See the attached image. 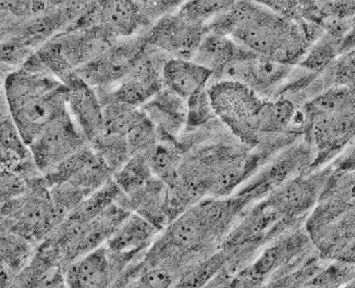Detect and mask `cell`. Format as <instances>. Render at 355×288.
Returning <instances> with one entry per match:
<instances>
[{
	"mask_svg": "<svg viewBox=\"0 0 355 288\" xmlns=\"http://www.w3.org/2000/svg\"><path fill=\"white\" fill-rule=\"evenodd\" d=\"M208 30L225 34L259 56L297 66L322 28L282 17L254 0H239L208 24Z\"/></svg>",
	"mask_w": 355,
	"mask_h": 288,
	"instance_id": "cell-1",
	"label": "cell"
},
{
	"mask_svg": "<svg viewBox=\"0 0 355 288\" xmlns=\"http://www.w3.org/2000/svg\"><path fill=\"white\" fill-rule=\"evenodd\" d=\"M208 94L216 116L234 136L251 150L257 147L267 98L231 80L211 82Z\"/></svg>",
	"mask_w": 355,
	"mask_h": 288,
	"instance_id": "cell-2",
	"label": "cell"
},
{
	"mask_svg": "<svg viewBox=\"0 0 355 288\" xmlns=\"http://www.w3.org/2000/svg\"><path fill=\"white\" fill-rule=\"evenodd\" d=\"M61 221L62 219L53 206L44 175L28 192L3 202L1 230L15 233L36 246L40 245Z\"/></svg>",
	"mask_w": 355,
	"mask_h": 288,
	"instance_id": "cell-3",
	"label": "cell"
},
{
	"mask_svg": "<svg viewBox=\"0 0 355 288\" xmlns=\"http://www.w3.org/2000/svg\"><path fill=\"white\" fill-rule=\"evenodd\" d=\"M295 66L276 59L259 56L250 51L232 61L211 82L221 80L240 82L264 98H275L279 95L284 84L287 83Z\"/></svg>",
	"mask_w": 355,
	"mask_h": 288,
	"instance_id": "cell-4",
	"label": "cell"
},
{
	"mask_svg": "<svg viewBox=\"0 0 355 288\" xmlns=\"http://www.w3.org/2000/svg\"><path fill=\"white\" fill-rule=\"evenodd\" d=\"M87 145V137L68 112L49 124L28 148L38 169L45 174Z\"/></svg>",
	"mask_w": 355,
	"mask_h": 288,
	"instance_id": "cell-5",
	"label": "cell"
},
{
	"mask_svg": "<svg viewBox=\"0 0 355 288\" xmlns=\"http://www.w3.org/2000/svg\"><path fill=\"white\" fill-rule=\"evenodd\" d=\"M160 233L162 230L140 215L131 213L128 215L105 244L119 270L120 276L130 267L144 258Z\"/></svg>",
	"mask_w": 355,
	"mask_h": 288,
	"instance_id": "cell-6",
	"label": "cell"
},
{
	"mask_svg": "<svg viewBox=\"0 0 355 288\" xmlns=\"http://www.w3.org/2000/svg\"><path fill=\"white\" fill-rule=\"evenodd\" d=\"M207 33L208 26L190 22L175 12L159 18L145 41L171 57L192 59Z\"/></svg>",
	"mask_w": 355,
	"mask_h": 288,
	"instance_id": "cell-7",
	"label": "cell"
},
{
	"mask_svg": "<svg viewBox=\"0 0 355 288\" xmlns=\"http://www.w3.org/2000/svg\"><path fill=\"white\" fill-rule=\"evenodd\" d=\"M67 95L68 87L62 82L45 94L34 97L12 111L9 110L28 146L49 124L68 114Z\"/></svg>",
	"mask_w": 355,
	"mask_h": 288,
	"instance_id": "cell-8",
	"label": "cell"
},
{
	"mask_svg": "<svg viewBox=\"0 0 355 288\" xmlns=\"http://www.w3.org/2000/svg\"><path fill=\"white\" fill-rule=\"evenodd\" d=\"M146 44L144 38L112 45L106 53L78 69L76 74L94 89L112 87L131 71Z\"/></svg>",
	"mask_w": 355,
	"mask_h": 288,
	"instance_id": "cell-9",
	"label": "cell"
},
{
	"mask_svg": "<svg viewBox=\"0 0 355 288\" xmlns=\"http://www.w3.org/2000/svg\"><path fill=\"white\" fill-rule=\"evenodd\" d=\"M328 174L322 172L297 175L272 190L265 199L287 220L297 224L316 200L322 197L330 177Z\"/></svg>",
	"mask_w": 355,
	"mask_h": 288,
	"instance_id": "cell-10",
	"label": "cell"
},
{
	"mask_svg": "<svg viewBox=\"0 0 355 288\" xmlns=\"http://www.w3.org/2000/svg\"><path fill=\"white\" fill-rule=\"evenodd\" d=\"M143 19L142 9L135 0H97L76 21V28L99 26L114 38L128 37L139 30Z\"/></svg>",
	"mask_w": 355,
	"mask_h": 288,
	"instance_id": "cell-11",
	"label": "cell"
},
{
	"mask_svg": "<svg viewBox=\"0 0 355 288\" xmlns=\"http://www.w3.org/2000/svg\"><path fill=\"white\" fill-rule=\"evenodd\" d=\"M157 131L159 143L179 144L188 122V101L164 87L141 107Z\"/></svg>",
	"mask_w": 355,
	"mask_h": 288,
	"instance_id": "cell-12",
	"label": "cell"
},
{
	"mask_svg": "<svg viewBox=\"0 0 355 288\" xmlns=\"http://www.w3.org/2000/svg\"><path fill=\"white\" fill-rule=\"evenodd\" d=\"M69 112L87 142L94 141L105 132L104 107L94 87L74 72L66 82Z\"/></svg>",
	"mask_w": 355,
	"mask_h": 288,
	"instance_id": "cell-13",
	"label": "cell"
},
{
	"mask_svg": "<svg viewBox=\"0 0 355 288\" xmlns=\"http://www.w3.org/2000/svg\"><path fill=\"white\" fill-rule=\"evenodd\" d=\"M119 276L110 251L103 245L69 264L64 278L69 287H114Z\"/></svg>",
	"mask_w": 355,
	"mask_h": 288,
	"instance_id": "cell-14",
	"label": "cell"
},
{
	"mask_svg": "<svg viewBox=\"0 0 355 288\" xmlns=\"http://www.w3.org/2000/svg\"><path fill=\"white\" fill-rule=\"evenodd\" d=\"M117 201L131 213L145 217L159 230L163 231L171 223L169 188L155 175L131 194L121 192Z\"/></svg>",
	"mask_w": 355,
	"mask_h": 288,
	"instance_id": "cell-15",
	"label": "cell"
},
{
	"mask_svg": "<svg viewBox=\"0 0 355 288\" xmlns=\"http://www.w3.org/2000/svg\"><path fill=\"white\" fill-rule=\"evenodd\" d=\"M130 213L131 211L127 208L114 201L101 215H97L94 220L87 223L80 237L69 248L64 255L66 268L73 261L105 245Z\"/></svg>",
	"mask_w": 355,
	"mask_h": 288,
	"instance_id": "cell-16",
	"label": "cell"
},
{
	"mask_svg": "<svg viewBox=\"0 0 355 288\" xmlns=\"http://www.w3.org/2000/svg\"><path fill=\"white\" fill-rule=\"evenodd\" d=\"M213 72L192 59L169 57L163 69L164 87L188 100L198 91L207 89Z\"/></svg>",
	"mask_w": 355,
	"mask_h": 288,
	"instance_id": "cell-17",
	"label": "cell"
},
{
	"mask_svg": "<svg viewBox=\"0 0 355 288\" xmlns=\"http://www.w3.org/2000/svg\"><path fill=\"white\" fill-rule=\"evenodd\" d=\"M248 51L249 49L236 43L230 36L208 30L192 60L211 70L213 79H216L232 61L243 56Z\"/></svg>",
	"mask_w": 355,
	"mask_h": 288,
	"instance_id": "cell-18",
	"label": "cell"
},
{
	"mask_svg": "<svg viewBox=\"0 0 355 288\" xmlns=\"http://www.w3.org/2000/svg\"><path fill=\"white\" fill-rule=\"evenodd\" d=\"M37 246L22 236L1 230V286H12L15 278L33 257Z\"/></svg>",
	"mask_w": 355,
	"mask_h": 288,
	"instance_id": "cell-19",
	"label": "cell"
},
{
	"mask_svg": "<svg viewBox=\"0 0 355 288\" xmlns=\"http://www.w3.org/2000/svg\"><path fill=\"white\" fill-rule=\"evenodd\" d=\"M33 158L24 139L21 136L7 105L1 112V169L12 170L24 160Z\"/></svg>",
	"mask_w": 355,
	"mask_h": 288,
	"instance_id": "cell-20",
	"label": "cell"
},
{
	"mask_svg": "<svg viewBox=\"0 0 355 288\" xmlns=\"http://www.w3.org/2000/svg\"><path fill=\"white\" fill-rule=\"evenodd\" d=\"M182 157L180 145L159 143L150 154L148 163L153 174L173 190L181 183Z\"/></svg>",
	"mask_w": 355,
	"mask_h": 288,
	"instance_id": "cell-21",
	"label": "cell"
},
{
	"mask_svg": "<svg viewBox=\"0 0 355 288\" xmlns=\"http://www.w3.org/2000/svg\"><path fill=\"white\" fill-rule=\"evenodd\" d=\"M343 38L322 30V35L311 45L297 66L313 73H322L341 56Z\"/></svg>",
	"mask_w": 355,
	"mask_h": 288,
	"instance_id": "cell-22",
	"label": "cell"
},
{
	"mask_svg": "<svg viewBox=\"0 0 355 288\" xmlns=\"http://www.w3.org/2000/svg\"><path fill=\"white\" fill-rule=\"evenodd\" d=\"M121 192L114 177H112L106 184L103 185L102 188L89 195L68 215L74 220L87 224L92 220H94L95 217L101 215L106 208L110 207L114 201H117Z\"/></svg>",
	"mask_w": 355,
	"mask_h": 288,
	"instance_id": "cell-23",
	"label": "cell"
},
{
	"mask_svg": "<svg viewBox=\"0 0 355 288\" xmlns=\"http://www.w3.org/2000/svg\"><path fill=\"white\" fill-rule=\"evenodd\" d=\"M89 146L114 173L121 169L131 158L127 138L122 135L104 132L92 141Z\"/></svg>",
	"mask_w": 355,
	"mask_h": 288,
	"instance_id": "cell-24",
	"label": "cell"
},
{
	"mask_svg": "<svg viewBox=\"0 0 355 288\" xmlns=\"http://www.w3.org/2000/svg\"><path fill=\"white\" fill-rule=\"evenodd\" d=\"M104 107L105 132L127 136L144 119L142 109L129 105L108 101Z\"/></svg>",
	"mask_w": 355,
	"mask_h": 288,
	"instance_id": "cell-25",
	"label": "cell"
},
{
	"mask_svg": "<svg viewBox=\"0 0 355 288\" xmlns=\"http://www.w3.org/2000/svg\"><path fill=\"white\" fill-rule=\"evenodd\" d=\"M239 0H187L177 11L185 20L200 26H208L234 7Z\"/></svg>",
	"mask_w": 355,
	"mask_h": 288,
	"instance_id": "cell-26",
	"label": "cell"
},
{
	"mask_svg": "<svg viewBox=\"0 0 355 288\" xmlns=\"http://www.w3.org/2000/svg\"><path fill=\"white\" fill-rule=\"evenodd\" d=\"M148 158L142 156H132L121 169L114 173V180L117 183L121 192L125 195L140 188L153 177Z\"/></svg>",
	"mask_w": 355,
	"mask_h": 288,
	"instance_id": "cell-27",
	"label": "cell"
},
{
	"mask_svg": "<svg viewBox=\"0 0 355 288\" xmlns=\"http://www.w3.org/2000/svg\"><path fill=\"white\" fill-rule=\"evenodd\" d=\"M125 138L129 145L131 157L142 156V157L150 159V154L154 152L156 147L159 144L157 131H156L154 124L146 116L132 131L130 132Z\"/></svg>",
	"mask_w": 355,
	"mask_h": 288,
	"instance_id": "cell-28",
	"label": "cell"
},
{
	"mask_svg": "<svg viewBox=\"0 0 355 288\" xmlns=\"http://www.w3.org/2000/svg\"><path fill=\"white\" fill-rule=\"evenodd\" d=\"M188 122L187 129H198L206 127L217 118L211 105L207 89L198 91L188 99Z\"/></svg>",
	"mask_w": 355,
	"mask_h": 288,
	"instance_id": "cell-29",
	"label": "cell"
},
{
	"mask_svg": "<svg viewBox=\"0 0 355 288\" xmlns=\"http://www.w3.org/2000/svg\"><path fill=\"white\" fill-rule=\"evenodd\" d=\"M49 192L53 206L62 220L89 196L81 188L69 182L55 185L49 188Z\"/></svg>",
	"mask_w": 355,
	"mask_h": 288,
	"instance_id": "cell-30",
	"label": "cell"
},
{
	"mask_svg": "<svg viewBox=\"0 0 355 288\" xmlns=\"http://www.w3.org/2000/svg\"><path fill=\"white\" fill-rule=\"evenodd\" d=\"M355 262L341 261L322 269L306 286H338L354 278Z\"/></svg>",
	"mask_w": 355,
	"mask_h": 288,
	"instance_id": "cell-31",
	"label": "cell"
},
{
	"mask_svg": "<svg viewBox=\"0 0 355 288\" xmlns=\"http://www.w3.org/2000/svg\"><path fill=\"white\" fill-rule=\"evenodd\" d=\"M32 185L17 173L1 169V202L19 197L28 192Z\"/></svg>",
	"mask_w": 355,
	"mask_h": 288,
	"instance_id": "cell-32",
	"label": "cell"
},
{
	"mask_svg": "<svg viewBox=\"0 0 355 288\" xmlns=\"http://www.w3.org/2000/svg\"><path fill=\"white\" fill-rule=\"evenodd\" d=\"M135 1H137V3H148V0H135Z\"/></svg>",
	"mask_w": 355,
	"mask_h": 288,
	"instance_id": "cell-33",
	"label": "cell"
}]
</instances>
